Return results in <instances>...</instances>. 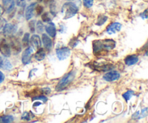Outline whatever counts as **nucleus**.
<instances>
[{"mask_svg": "<svg viewBox=\"0 0 148 123\" xmlns=\"http://www.w3.org/2000/svg\"><path fill=\"white\" fill-rule=\"evenodd\" d=\"M1 68L4 69H6V70H10V69H12V64L10 63V62L8 59L4 58Z\"/></svg>", "mask_w": 148, "mask_h": 123, "instance_id": "21", "label": "nucleus"}, {"mask_svg": "<svg viewBox=\"0 0 148 123\" xmlns=\"http://www.w3.org/2000/svg\"><path fill=\"white\" fill-rule=\"evenodd\" d=\"M42 20L44 23H49L51 22V18L50 15H49V12H45L44 14H42Z\"/></svg>", "mask_w": 148, "mask_h": 123, "instance_id": "24", "label": "nucleus"}, {"mask_svg": "<svg viewBox=\"0 0 148 123\" xmlns=\"http://www.w3.org/2000/svg\"><path fill=\"white\" fill-rule=\"evenodd\" d=\"M10 45V47H12V50L14 52V53H19L22 49L21 43H20V42L16 38H14L13 40H12Z\"/></svg>", "mask_w": 148, "mask_h": 123, "instance_id": "16", "label": "nucleus"}, {"mask_svg": "<svg viewBox=\"0 0 148 123\" xmlns=\"http://www.w3.org/2000/svg\"><path fill=\"white\" fill-rule=\"evenodd\" d=\"M56 56H57L58 59L59 60H64V59H67L70 55V49L68 47L64 46V47H61L59 49H57L56 51Z\"/></svg>", "mask_w": 148, "mask_h": 123, "instance_id": "5", "label": "nucleus"}, {"mask_svg": "<svg viewBox=\"0 0 148 123\" xmlns=\"http://www.w3.org/2000/svg\"><path fill=\"white\" fill-rule=\"evenodd\" d=\"M29 42H30V34H29V33H25L24 36H23V39H22L23 46H24V47H27V46L29 45Z\"/></svg>", "mask_w": 148, "mask_h": 123, "instance_id": "19", "label": "nucleus"}, {"mask_svg": "<svg viewBox=\"0 0 148 123\" xmlns=\"http://www.w3.org/2000/svg\"><path fill=\"white\" fill-rule=\"evenodd\" d=\"M140 17H142V18H143V19H147V9H146L145 10L144 12H143V13H142L141 14H140Z\"/></svg>", "mask_w": 148, "mask_h": 123, "instance_id": "30", "label": "nucleus"}, {"mask_svg": "<svg viewBox=\"0 0 148 123\" xmlns=\"http://www.w3.org/2000/svg\"><path fill=\"white\" fill-rule=\"evenodd\" d=\"M11 51L10 43H7L5 39H1L0 41V53L4 57H9L11 55Z\"/></svg>", "mask_w": 148, "mask_h": 123, "instance_id": "4", "label": "nucleus"}, {"mask_svg": "<svg viewBox=\"0 0 148 123\" xmlns=\"http://www.w3.org/2000/svg\"><path fill=\"white\" fill-rule=\"evenodd\" d=\"M82 1H83V4L85 7L90 8V7H92V4H93L94 0H82Z\"/></svg>", "mask_w": 148, "mask_h": 123, "instance_id": "25", "label": "nucleus"}, {"mask_svg": "<svg viewBox=\"0 0 148 123\" xmlns=\"http://www.w3.org/2000/svg\"><path fill=\"white\" fill-rule=\"evenodd\" d=\"M4 78H5V77H4V73H3L1 71H0V83H1V82L4 80Z\"/></svg>", "mask_w": 148, "mask_h": 123, "instance_id": "34", "label": "nucleus"}, {"mask_svg": "<svg viewBox=\"0 0 148 123\" xmlns=\"http://www.w3.org/2000/svg\"><path fill=\"white\" fill-rule=\"evenodd\" d=\"M121 27H122V25H121V23H113L107 27L106 31L108 34H114V33H116L117 32H119L121 30Z\"/></svg>", "mask_w": 148, "mask_h": 123, "instance_id": "9", "label": "nucleus"}, {"mask_svg": "<svg viewBox=\"0 0 148 123\" xmlns=\"http://www.w3.org/2000/svg\"><path fill=\"white\" fill-rule=\"evenodd\" d=\"M45 29H46V33H47L51 38H54L55 36H56V26H55L54 23H52V22H49V23L46 26Z\"/></svg>", "mask_w": 148, "mask_h": 123, "instance_id": "11", "label": "nucleus"}, {"mask_svg": "<svg viewBox=\"0 0 148 123\" xmlns=\"http://www.w3.org/2000/svg\"><path fill=\"white\" fill-rule=\"evenodd\" d=\"M36 30L38 33H42L44 30V25H43V23L41 21H38L36 23Z\"/></svg>", "mask_w": 148, "mask_h": 123, "instance_id": "23", "label": "nucleus"}, {"mask_svg": "<svg viewBox=\"0 0 148 123\" xmlns=\"http://www.w3.org/2000/svg\"><path fill=\"white\" fill-rule=\"evenodd\" d=\"M1 12H2V7H1V6L0 5V18H1Z\"/></svg>", "mask_w": 148, "mask_h": 123, "instance_id": "37", "label": "nucleus"}, {"mask_svg": "<svg viewBox=\"0 0 148 123\" xmlns=\"http://www.w3.org/2000/svg\"><path fill=\"white\" fill-rule=\"evenodd\" d=\"M75 78V71H71L70 72H69L68 74L65 75L62 79L59 80V82H58L57 85L56 87V91H62L63 90H64L65 88L67 86H69V84L74 80Z\"/></svg>", "mask_w": 148, "mask_h": 123, "instance_id": "3", "label": "nucleus"}, {"mask_svg": "<svg viewBox=\"0 0 148 123\" xmlns=\"http://www.w3.org/2000/svg\"><path fill=\"white\" fill-rule=\"evenodd\" d=\"M17 25L13 23H7L3 27L2 33L3 34L7 36H11L17 31Z\"/></svg>", "mask_w": 148, "mask_h": 123, "instance_id": "7", "label": "nucleus"}, {"mask_svg": "<svg viewBox=\"0 0 148 123\" xmlns=\"http://www.w3.org/2000/svg\"><path fill=\"white\" fill-rule=\"evenodd\" d=\"M119 78L120 73L115 70L109 71L103 75V79L108 82H113V81L117 80L118 79H119Z\"/></svg>", "mask_w": 148, "mask_h": 123, "instance_id": "8", "label": "nucleus"}, {"mask_svg": "<svg viewBox=\"0 0 148 123\" xmlns=\"http://www.w3.org/2000/svg\"><path fill=\"white\" fill-rule=\"evenodd\" d=\"M29 27H30V30L31 33H34L35 32V20H32L29 23Z\"/></svg>", "mask_w": 148, "mask_h": 123, "instance_id": "28", "label": "nucleus"}, {"mask_svg": "<svg viewBox=\"0 0 148 123\" xmlns=\"http://www.w3.org/2000/svg\"><path fill=\"white\" fill-rule=\"evenodd\" d=\"M14 121V117L12 115H4L0 117V122L1 123H10Z\"/></svg>", "mask_w": 148, "mask_h": 123, "instance_id": "18", "label": "nucleus"}, {"mask_svg": "<svg viewBox=\"0 0 148 123\" xmlns=\"http://www.w3.org/2000/svg\"><path fill=\"white\" fill-rule=\"evenodd\" d=\"M78 7L75 3L66 2L62 8V13L64 14V19H69L77 13Z\"/></svg>", "mask_w": 148, "mask_h": 123, "instance_id": "2", "label": "nucleus"}, {"mask_svg": "<svg viewBox=\"0 0 148 123\" xmlns=\"http://www.w3.org/2000/svg\"><path fill=\"white\" fill-rule=\"evenodd\" d=\"M35 59L37 61H42L45 59L46 57V53H45V51L43 49H38L37 52L35 54Z\"/></svg>", "mask_w": 148, "mask_h": 123, "instance_id": "17", "label": "nucleus"}, {"mask_svg": "<svg viewBox=\"0 0 148 123\" xmlns=\"http://www.w3.org/2000/svg\"><path fill=\"white\" fill-rule=\"evenodd\" d=\"M134 95V91L130 90V91H127V92H125L124 94H123V97H124V99L126 100V101H128L129 100H130Z\"/></svg>", "mask_w": 148, "mask_h": 123, "instance_id": "22", "label": "nucleus"}, {"mask_svg": "<svg viewBox=\"0 0 148 123\" xmlns=\"http://www.w3.org/2000/svg\"><path fill=\"white\" fill-rule=\"evenodd\" d=\"M21 118L23 120H27V121H28V120H30V114H29L28 112H27V111H25V112L22 114Z\"/></svg>", "mask_w": 148, "mask_h": 123, "instance_id": "27", "label": "nucleus"}, {"mask_svg": "<svg viewBox=\"0 0 148 123\" xmlns=\"http://www.w3.org/2000/svg\"><path fill=\"white\" fill-rule=\"evenodd\" d=\"M33 54V48L32 46L27 47L22 54V62L24 65H27L31 62L32 54Z\"/></svg>", "mask_w": 148, "mask_h": 123, "instance_id": "6", "label": "nucleus"}, {"mask_svg": "<svg viewBox=\"0 0 148 123\" xmlns=\"http://www.w3.org/2000/svg\"><path fill=\"white\" fill-rule=\"evenodd\" d=\"M42 92L45 94H49L51 93V89L49 88H45L42 89Z\"/></svg>", "mask_w": 148, "mask_h": 123, "instance_id": "33", "label": "nucleus"}, {"mask_svg": "<svg viewBox=\"0 0 148 123\" xmlns=\"http://www.w3.org/2000/svg\"><path fill=\"white\" fill-rule=\"evenodd\" d=\"M139 60V58L137 55L132 54V55H128L127 57L124 59V62L128 66H131V65H134L137 63Z\"/></svg>", "mask_w": 148, "mask_h": 123, "instance_id": "14", "label": "nucleus"}, {"mask_svg": "<svg viewBox=\"0 0 148 123\" xmlns=\"http://www.w3.org/2000/svg\"><path fill=\"white\" fill-rule=\"evenodd\" d=\"M36 3H32L30 5L27 6L25 10V18L27 20H30L33 16V12L36 9Z\"/></svg>", "mask_w": 148, "mask_h": 123, "instance_id": "15", "label": "nucleus"}, {"mask_svg": "<svg viewBox=\"0 0 148 123\" xmlns=\"http://www.w3.org/2000/svg\"><path fill=\"white\" fill-rule=\"evenodd\" d=\"M43 7H42V6H40V5L38 6L37 10H36V12H37V14H41L42 12H43Z\"/></svg>", "mask_w": 148, "mask_h": 123, "instance_id": "32", "label": "nucleus"}, {"mask_svg": "<svg viewBox=\"0 0 148 123\" xmlns=\"http://www.w3.org/2000/svg\"><path fill=\"white\" fill-rule=\"evenodd\" d=\"M51 1V0H44V1L46 3H48V2H49V1Z\"/></svg>", "mask_w": 148, "mask_h": 123, "instance_id": "38", "label": "nucleus"}, {"mask_svg": "<svg viewBox=\"0 0 148 123\" xmlns=\"http://www.w3.org/2000/svg\"><path fill=\"white\" fill-rule=\"evenodd\" d=\"M30 43L32 46L36 49H38L41 47V40L38 35H33L30 38Z\"/></svg>", "mask_w": 148, "mask_h": 123, "instance_id": "13", "label": "nucleus"}, {"mask_svg": "<svg viewBox=\"0 0 148 123\" xmlns=\"http://www.w3.org/2000/svg\"><path fill=\"white\" fill-rule=\"evenodd\" d=\"M132 118L135 120H140V111H137V112L134 113V115L132 116Z\"/></svg>", "mask_w": 148, "mask_h": 123, "instance_id": "31", "label": "nucleus"}, {"mask_svg": "<svg viewBox=\"0 0 148 123\" xmlns=\"http://www.w3.org/2000/svg\"><path fill=\"white\" fill-rule=\"evenodd\" d=\"M42 42H43V46H44V48L46 50L50 51L51 49L52 41L48 35L45 34V33L42 35Z\"/></svg>", "mask_w": 148, "mask_h": 123, "instance_id": "12", "label": "nucleus"}, {"mask_svg": "<svg viewBox=\"0 0 148 123\" xmlns=\"http://www.w3.org/2000/svg\"><path fill=\"white\" fill-rule=\"evenodd\" d=\"M40 104H41V103L40 102H36V103H35L34 104H33V107H36V106H39V105H40Z\"/></svg>", "mask_w": 148, "mask_h": 123, "instance_id": "36", "label": "nucleus"}, {"mask_svg": "<svg viewBox=\"0 0 148 123\" xmlns=\"http://www.w3.org/2000/svg\"><path fill=\"white\" fill-rule=\"evenodd\" d=\"M142 114H140V118H143V117H146L147 114V108H145L142 110Z\"/></svg>", "mask_w": 148, "mask_h": 123, "instance_id": "29", "label": "nucleus"}, {"mask_svg": "<svg viewBox=\"0 0 148 123\" xmlns=\"http://www.w3.org/2000/svg\"><path fill=\"white\" fill-rule=\"evenodd\" d=\"M2 3L4 10L7 13L11 12L14 10L15 5L14 0H2Z\"/></svg>", "mask_w": 148, "mask_h": 123, "instance_id": "10", "label": "nucleus"}, {"mask_svg": "<svg viewBox=\"0 0 148 123\" xmlns=\"http://www.w3.org/2000/svg\"><path fill=\"white\" fill-rule=\"evenodd\" d=\"M4 57H1V56H0V68H1V67H2V64H3V62H4Z\"/></svg>", "mask_w": 148, "mask_h": 123, "instance_id": "35", "label": "nucleus"}, {"mask_svg": "<svg viewBox=\"0 0 148 123\" xmlns=\"http://www.w3.org/2000/svg\"><path fill=\"white\" fill-rule=\"evenodd\" d=\"M108 20V17L106 15H99L98 17V20H97L96 25L98 26H101L102 25H103Z\"/></svg>", "mask_w": 148, "mask_h": 123, "instance_id": "20", "label": "nucleus"}, {"mask_svg": "<svg viewBox=\"0 0 148 123\" xmlns=\"http://www.w3.org/2000/svg\"><path fill=\"white\" fill-rule=\"evenodd\" d=\"M38 1H43V0H38Z\"/></svg>", "mask_w": 148, "mask_h": 123, "instance_id": "39", "label": "nucleus"}, {"mask_svg": "<svg viewBox=\"0 0 148 123\" xmlns=\"http://www.w3.org/2000/svg\"><path fill=\"white\" fill-rule=\"evenodd\" d=\"M32 100L33 101H35V100H41L43 102H46L48 101V98L45 96H34L32 98Z\"/></svg>", "mask_w": 148, "mask_h": 123, "instance_id": "26", "label": "nucleus"}, {"mask_svg": "<svg viewBox=\"0 0 148 123\" xmlns=\"http://www.w3.org/2000/svg\"><path fill=\"white\" fill-rule=\"evenodd\" d=\"M68 1H71V0H68Z\"/></svg>", "mask_w": 148, "mask_h": 123, "instance_id": "40", "label": "nucleus"}, {"mask_svg": "<svg viewBox=\"0 0 148 123\" xmlns=\"http://www.w3.org/2000/svg\"><path fill=\"white\" fill-rule=\"evenodd\" d=\"M93 52L95 55L101 54V52H108L112 50L116 46V41L113 39L94 41L92 43Z\"/></svg>", "mask_w": 148, "mask_h": 123, "instance_id": "1", "label": "nucleus"}]
</instances>
